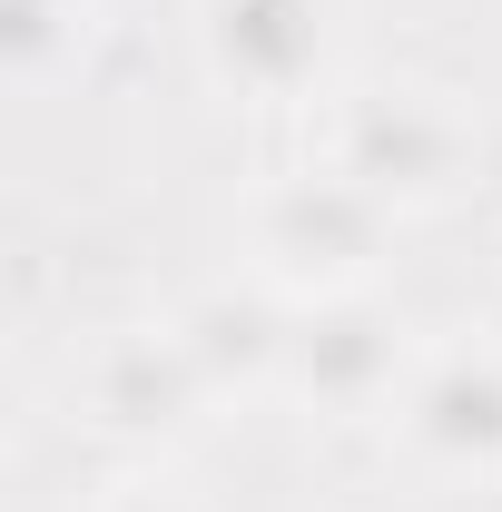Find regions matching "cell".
<instances>
[{"label": "cell", "mask_w": 502, "mask_h": 512, "mask_svg": "<svg viewBox=\"0 0 502 512\" xmlns=\"http://www.w3.org/2000/svg\"><path fill=\"white\" fill-rule=\"evenodd\" d=\"M414 375V345H404V316L384 296H325V306H296V335H286V404H306L315 424H355V414H384Z\"/></svg>", "instance_id": "5"}, {"label": "cell", "mask_w": 502, "mask_h": 512, "mask_svg": "<svg viewBox=\"0 0 502 512\" xmlns=\"http://www.w3.org/2000/svg\"><path fill=\"white\" fill-rule=\"evenodd\" d=\"M315 158L335 178H355L375 207H394V217H443L483 178V128L434 79H355V89L325 99Z\"/></svg>", "instance_id": "1"}, {"label": "cell", "mask_w": 502, "mask_h": 512, "mask_svg": "<svg viewBox=\"0 0 502 512\" xmlns=\"http://www.w3.org/2000/svg\"><path fill=\"white\" fill-rule=\"evenodd\" d=\"M197 60L227 99H306L325 79V0H197Z\"/></svg>", "instance_id": "6"}, {"label": "cell", "mask_w": 502, "mask_h": 512, "mask_svg": "<svg viewBox=\"0 0 502 512\" xmlns=\"http://www.w3.org/2000/svg\"><path fill=\"white\" fill-rule=\"evenodd\" d=\"M89 50H99V0H0V69L20 99L79 79Z\"/></svg>", "instance_id": "8"}, {"label": "cell", "mask_w": 502, "mask_h": 512, "mask_svg": "<svg viewBox=\"0 0 502 512\" xmlns=\"http://www.w3.org/2000/svg\"><path fill=\"white\" fill-rule=\"evenodd\" d=\"M168 325H178V345H188V365L207 375V394H217V404H227V394H276V384H286V335H296V306H286L276 286H256V276L197 286Z\"/></svg>", "instance_id": "7"}, {"label": "cell", "mask_w": 502, "mask_h": 512, "mask_svg": "<svg viewBox=\"0 0 502 512\" xmlns=\"http://www.w3.org/2000/svg\"><path fill=\"white\" fill-rule=\"evenodd\" d=\"M394 207L355 188V178H335L325 158L315 168H286V178H256L247 188V217H237V237H247V276L256 286H276L286 306H325V296H375V276L394 266Z\"/></svg>", "instance_id": "2"}, {"label": "cell", "mask_w": 502, "mask_h": 512, "mask_svg": "<svg viewBox=\"0 0 502 512\" xmlns=\"http://www.w3.org/2000/svg\"><path fill=\"white\" fill-rule=\"evenodd\" d=\"M207 414H217V394L188 365L178 325H119L69 375V424L99 434L109 453H178L207 434Z\"/></svg>", "instance_id": "3"}, {"label": "cell", "mask_w": 502, "mask_h": 512, "mask_svg": "<svg viewBox=\"0 0 502 512\" xmlns=\"http://www.w3.org/2000/svg\"><path fill=\"white\" fill-rule=\"evenodd\" d=\"M394 453L443 493H502V345L453 335L394 394Z\"/></svg>", "instance_id": "4"}, {"label": "cell", "mask_w": 502, "mask_h": 512, "mask_svg": "<svg viewBox=\"0 0 502 512\" xmlns=\"http://www.w3.org/2000/svg\"><path fill=\"white\" fill-rule=\"evenodd\" d=\"M89 512H197V503L178 493V483H109Z\"/></svg>", "instance_id": "9"}]
</instances>
